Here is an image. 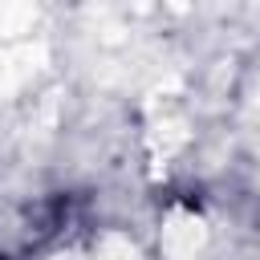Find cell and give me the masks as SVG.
I'll list each match as a JSON object with an SVG mask.
<instances>
[{
    "label": "cell",
    "instance_id": "6da1fadb",
    "mask_svg": "<svg viewBox=\"0 0 260 260\" xmlns=\"http://www.w3.org/2000/svg\"><path fill=\"white\" fill-rule=\"evenodd\" d=\"M0 260H4V256H0Z\"/></svg>",
    "mask_w": 260,
    "mask_h": 260
}]
</instances>
